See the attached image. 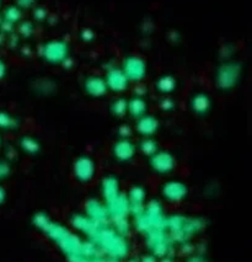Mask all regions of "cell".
<instances>
[{
	"mask_svg": "<svg viewBox=\"0 0 252 262\" xmlns=\"http://www.w3.org/2000/svg\"><path fill=\"white\" fill-rule=\"evenodd\" d=\"M0 145H2V136H0Z\"/></svg>",
	"mask_w": 252,
	"mask_h": 262,
	"instance_id": "obj_38",
	"label": "cell"
},
{
	"mask_svg": "<svg viewBox=\"0 0 252 262\" xmlns=\"http://www.w3.org/2000/svg\"><path fill=\"white\" fill-rule=\"evenodd\" d=\"M136 151L135 144L129 138H121L113 144L112 153L118 161H129L134 158Z\"/></svg>",
	"mask_w": 252,
	"mask_h": 262,
	"instance_id": "obj_13",
	"label": "cell"
},
{
	"mask_svg": "<svg viewBox=\"0 0 252 262\" xmlns=\"http://www.w3.org/2000/svg\"><path fill=\"white\" fill-rule=\"evenodd\" d=\"M118 133H120L121 138H129L130 135H132V128H130L128 124H124V126L120 127Z\"/></svg>",
	"mask_w": 252,
	"mask_h": 262,
	"instance_id": "obj_29",
	"label": "cell"
},
{
	"mask_svg": "<svg viewBox=\"0 0 252 262\" xmlns=\"http://www.w3.org/2000/svg\"><path fill=\"white\" fill-rule=\"evenodd\" d=\"M242 68L238 62H229L223 63L218 68L217 74H215V81H217L218 88L220 90H232L236 86L241 78Z\"/></svg>",
	"mask_w": 252,
	"mask_h": 262,
	"instance_id": "obj_3",
	"label": "cell"
},
{
	"mask_svg": "<svg viewBox=\"0 0 252 262\" xmlns=\"http://www.w3.org/2000/svg\"><path fill=\"white\" fill-rule=\"evenodd\" d=\"M129 83H141L147 77L148 66L144 58L138 54H129L123 59L121 67Z\"/></svg>",
	"mask_w": 252,
	"mask_h": 262,
	"instance_id": "obj_5",
	"label": "cell"
},
{
	"mask_svg": "<svg viewBox=\"0 0 252 262\" xmlns=\"http://www.w3.org/2000/svg\"><path fill=\"white\" fill-rule=\"evenodd\" d=\"M176 85H177V83H176V79L172 75H163V77L157 79L156 89L159 93L168 95V94L175 91Z\"/></svg>",
	"mask_w": 252,
	"mask_h": 262,
	"instance_id": "obj_19",
	"label": "cell"
},
{
	"mask_svg": "<svg viewBox=\"0 0 252 262\" xmlns=\"http://www.w3.org/2000/svg\"><path fill=\"white\" fill-rule=\"evenodd\" d=\"M96 172L95 161L87 155H81L73 163V173L80 182H89Z\"/></svg>",
	"mask_w": 252,
	"mask_h": 262,
	"instance_id": "obj_6",
	"label": "cell"
},
{
	"mask_svg": "<svg viewBox=\"0 0 252 262\" xmlns=\"http://www.w3.org/2000/svg\"><path fill=\"white\" fill-rule=\"evenodd\" d=\"M7 72H8L7 64H5L4 60L0 58V80L5 78V75H7Z\"/></svg>",
	"mask_w": 252,
	"mask_h": 262,
	"instance_id": "obj_33",
	"label": "cell"
},
{
	"mask_svg": "<svg viewBox=\"0 0 252 262\" xmlns=\"http://www.w3.org/2000/svg\"><path fill=\"white\" fill-rule=\"evenodd\" d=\"M149 163H150L151 169H153L154 171L157 173H162V175L171 172L176 166V160L174 155L169 153V151L157 150L155 154L151 155Z\"/></svg>",
	"mask_w": 252,
	"mask_h": 262,
	"instance_id": "obj_7",
	"label": "cell"
},
{
	"mask_svg": "<svg viewBox=\"0 0 252 262\" xmlns=\"http://www.w3.org/2000/svg\"><path fill=\"white\" fill-rule=\"evenodd\" d=\"M11 172L10 164L7 160H0V180L7 179Z\"/></svg>",
	"mask_w": 252,
	"mask_h": 262,
	"instance_id": "obj_25",
	"label": "cell"
},
{
	"mask_svg": "<svg viewBox=\"0 0 252 262\" xmlns=\"http://www.w3.org/2000/svg\"><path fill=\"white\" fill-rule=\"evenodd\" d=\"M159 105L160 107H162V110H165V111H170V110L175 107L174 100L170 99V97H164V99L160 100Z\"/></svg>",
	"mask_w": 252,
	"mask_h": 262,
	"instance_id": "obj_26",
	"label": "cell"
},
{
	"mask_svg": "<svg viewBox=\"0 0 252 262\" xmlns=\"http://www.w3.org/2000/svg\"><path fill=\"white\" fill-rule=\"evenodd\" d=\"M159 129V121L150 115H144L136 121V132L143 137L154 136Z\"/></svg>",
	"mask_w": 252,
	"mask_h": 262,
	"instance_id": "obj_15",
	"label": "cell"
},
{
	"mask_svg": "<svg viewBox=\"0 0 252 262\" xmlns=\"http://www.w3.org/2000/svg\"><path fill=\"white\" fill-rule=\"evenodd\" d=\"M15 3H16V7L22 10V9L33 8V5L36 4V0H15Z\"/></svg>",
	"mask_w": 252,
	"mask_h": 262,
	"instance_id": "obj_28",
	"label": "cell"
},
{
	"mask_svg": "<svg viewBox=\"0 0 252 262\" xmlns=\"http://www.w3.org/2000/svg\"><path fill=\"white\" fill-rule=\"evenodd\" d=\"M130 262H138V261H135V260H132Z\"/></svg>",
	"mask_w": 252,
	"mask_h": 262,
	"instance_id": "obj_39",
	"label": "cell"
},
{
	"mask_svg": "<svg viewBox=\"0 0 252 262\" xmlns=\"http://www.w3.org/2000/svg\"><path fill=\"white\" fill-rule=\"evenodd\" d=\"M138 85H135V89H134V93H135V96H139V97H144L145 94L148 93V89L147 86H144V85L136 83Z\"/></svg>",
	"mask_w": 252,
	"mask_h": 262,
	"instance_id": "obj_31",
	"label": "cell"
},
{
	"mask_svg": "<svg viewBox=\"0 0 252 262\" xmlns=\"http://www.w3.org/2000/svg\"><path fill=\"white\" fill-rule=\"evenodd\" d=\"M33 15H35V19L42 21L47 17V11H45L43 8H36L35 10H33Z\"/></svg>",
	"mask_w": 252,
	"mask_h": 262,
	"instance_id": "obj_30",
	"label": "cell"
},
{
	"mask_svg": "<svg viewBox=\"0 0 252 262\" xmlns=\"http://www.w3.org/2000/svg\"><path fill=\"white\" fill-rule=\"evenodd\" d=\"M20 145L22 150L29 154H37L39 151V143L35 138H32V137H22L20 141Z\"/></svg>",
	"mask_w": 252,
	"mask_h": 262,
	"instance_id": "obj_23",
	"label": "cell"
},
{
	"mask_svg": "<svg viewBox=\"0 0 252 262\" xmlns=\"http://www.w3.org/2000/svg\"><path fill=\"white\" fill-rule=\"evenodd\" d=\"M101 192L106 203L110 202L111 200H113L114 197H117L118 194L121 193L120 182H118L116 176H106V178L102 180Z\"/></svg>",
	"mask_w": 252,
	"mask_h": 262,
	"instance_id": "obj_16",
	"label": "cell"
},
{
	"mask_svg": "<svg viewBox=\"0 0 252 262\" xmlns=\"http://www.w3.org/2000/svg\"><path fill=\"white\" fill-rule=\"evenodd\" d=\"M105 81L107 84L108 90L114 91V93H123L129 86V80L122 69L118 67H111L110 69H107Z\"/></svg>",
	"mask_w": 252,
	"mask_h": 262,
	"instance_id": "obj_9",
	"label": "cell"
},
{
	"mask_svg": "<svg viewBox=\"0 0 252 262\" xmlns=\"http://www.w3.org/2000/svg\"><path fill=\"white\" fill-rule=\"evenodd\" d=\"M81 38L84 39V41L86 42H90L93 41L94 38H95V33H94L91 30L86 29V30H83V32H81Z\"/></svg>",
	"mask_w": 252,
	"mask_h": 262,
	"instance_id": "obj_32",
	"label": "cell"
},
{
	"mask_svg": "<svg viewBox=\"0 0 252 262\" xmlns=\"http://www.w3.org/2000/svg\"><path fill=\"white\" fill-rule=\"evenodd\" d=\"M90 243L113 258L123 257L128 251L126 237L118 234L110 224H96L89 234Z\"/></svg>",
	"mask_w": 252,
	"mask_h": 262,
	"instance_id": "obj_2",
	"label": "cell"
},
{
	"mask_svg": "<svg viewBox=\"0 0 252 262\" xmlns=\"http://www.w3.org/2000/svg\"><path fill=\"white\" fill-rule=\"evenodd\" d=\"M2 5H3V0H0V9H2Z\"/></svg>",
	"mask_w": 252,
	"mask_h": 262,
	"instance_id": "obj_37",
	"label": "cell"
},
{
	"mask_svg": "<svg viewBox=\"0 0 252 262\" xmlns=\"http://www.w3.org/2000/svg\"><path fill=\"white\" fill-rule=\"evenodd\" d=\"M22 16V11L20 8H17L16 5H10L4 10V15H3V20L7 21V23L15 25L16 23H19Z\"/></svg>",
	"mask_w": 252,
	"mask_h": 262,
	"instance_id": "obj_21",
	"label": "cell"
},
{
	"mask_svg": "<svg viewBox=\"0 0 252 262\" xmlns=\"http://www.w3.org/2000/svg\"><path fill=\"white\" fill-rule=\"evenodd\" d=\"M211 99L204 93H197L191 97V110L198 116H204L205 114H208V111L211 110Z\"/></svg>",
	"mask_w": 252,
	"mask_h": 262,
	"instance_id": "obj_17",
	"label": "cell"
},
{
	"mask_svg": "<svg viewBox=\"0 0 252 262\" xmlns=\"http://www.w3.org/2000/svg\"><path fill=\"white\" fill-rule=\"evenodd\" d=\"M128 111V101L123 97H118L111 103V112L116 117H123Z\"/></svg>",
	"mask_w": 252,
	"mask_h": 262,
	"instance_id": "obj_22",
	"label": "cell"
},
{
	"mask_svg": "<svg viewBox=\"0 0 252 262\" xmlns=\"http://www.w3.org/2000/svg\"><path fill=\"white\" fill-rule=\"evenodd\" d=\"M139 150H141L144 155L150 158L151 155L155 154L156 151L159 150L157 142L155 139L151 138V137H144L141 141V143H139Z\"/></svg>",
	"mask_w": 252,
	"mask_h": 262,
	"instance_id": "obj_20",
	"label": "cell"
},
{
	"mask_svg": "<svg viewBox=\"0 0 252 262\" xmlns=\"http://www.w3.org/2000/svg\"><path fill=\"white\" fill-rule=\"evenodd\" d=\"M39 54L47 63L62 64L69 57V46L63 39H51L41 46Z\"/></svg>",
	"mask_w": 252,
	"mask_h": 262,
	"instance_id": "obj_4",
	"label": "cell"
},
{
	"mask_svg": "<svg viewBox=\"0 0 252 262\" xmlns=\"http://www.w3.org/2000/svg\"><path fill=\"white\" fill-rule=\"evenodd\" d=\"M147 101L144 100V97L134 96L128 101V111L132 117H135L138 120L142 116L147 115Z\"/></svg>",
	"mask_w": 252,
	"mask_h": 262,
	"instance_id": "obj_18",
	"label": "cell"
},
{
	"mask_svg": "<svg viewBox=\"0 0 252 262\" xmlns=\"http://www.w3.org/2000/svg\"><path fill=\"white\" fill-rule=\"evenodd\" d=\"M188 188L186 184L177 181V180H172L168 181L163 185L162 193L164 199L170 201V202H180L187 196Z\"/></svg>",
	"mask_w": 252,
	"mask_h": 262,
	"instance_id": "obj_11",
	"label": "cell"
},
{
	"mask_svg": "<svg viewBox=\"0 0 252 262\" xmlns=\"http://www.w3.org/2000/svg\"><path fill=\"white\" fill-rule=\"evenodd\" d=\"M84 90L87 95L93 97H102L107 94L108 88L105 78L100 75H89L84 81Z\"/></svg>",
	"mask_w": 252,
	"mask_h": 262,
	"instance_id": "obj_14",
	"label": "cell"
},
{
	"mask_svg": "<svg viewBox=\"0 0 252 262\" xmlns=\"http://www.w3.org/2000/svg\"><path fill=\"white\" fill-rule=\"evenodd\" d=\"M85 215L99 224H108V222H110L106 205L97 200L87 201L86 205H85Z\"/></svg>",
	"mask_w": 252,
	"mask_h": 262,
	"instance_id": "obj_12",
	"label": "cell"
},
{
	"mask_svg": "<svg viewBox=\"0 0 252 262\" xmlns=\"http://www.w3.org/2000/svg\"><path fill=\"white\" fill-rule=\"evenodd\" d=\"M147 242L149 248L156 255H165L170 248V237L166 229H154L147 233Z\"/></svg>",
	"mask_w": 252,
	"mask_h": 262,
	"instance_id": "obj_8",
	"label": "cell"
},
{
	"mask_svg": "<svg viewBox=\"0 0 252 262\" xmlns=\"http://www.w3.org/2000/svg\"><path fill=\"white\" fill-rule=\"evenodd\" d=\"M33 223L38 229L43 230L54 243L58 244V246L71 260H75L78 257H83V242L78 236L73 235L66 228L58 223H54L43 213H38L33 217Z\"/></svg>",
	"mask_w": 252,
	"mask_h": 262,
	"instance_id": "obj_1",
	"label": "cell"
},
{
	"mask_svg": "<svg viewBox=\"0 0 252 262\" xmlns=\"http://www.w3.org/2000/svg\"><path fill=\"white\" fill-rule=\"evenodd\" d=\"M3 41H4V35H3V32L0 31V45L3 43Z\"/></svg>",
	"mask_w": 252,
	"mask_h": 262,
	"instance_id": "obj_36",
	"label": "cell"
},
{
	"mask_svg": "<svg viewBox=\"0 0 252 262\" xmlns=\"http://www.w3.org/2000/svg\"><path fill=\"white\" fill-rule=\"evenodd\" d=\"M17 120L11 116L9 112L5 111H0V129H7V130H11L17 128Z\"/></svg>",
	"mask_w": 252,
	"mask_h": 262,
	"instance_id": "obj_24",
	"label": "cell"
},
{
	"mask_svg": "<svg viewBox=\"0 0 252 262\" xmlns=\"http://www.w3.org/2000/svg\"><path fill=\"white\" fill-rule=\"evenodd\" d=\"M143 262H155V260H154V257H150V256H149V257H145Z\"/></svg>",
	"mask_w": 252,
	"mask_h": 262,
	"instance_id": "obj_35",
	"label": "cell"
},
{
	"mask_svg": "<svg viewBox=\"0 0 252 262\" xmlns=\"http://www.w3.org/2000/svg\"><path fill=\"white\" fill-rule=\"evenodd\" d=\"M33 32V26L31 23H29V21H26V23H22L20 25V33L22 36H27L29 37L30 35Z\"/></svg>",
	"mask_w": 252,
	"mask_h": 262,
	"instance_id": "obj_27",
	"label": "cell"
},
{
	"mask_svg": "<svg viewBox=\"0 0 252 262\" xmlns=\"http://www.w3.org/2000/svg\"><path fill=\"white\" fill-rule=\"evenodd\" d=\"M106 208H107L110 221L118 218H128V214L130 213V203L128 197L120 193L113 200H111L110 202L106 203Z\"/></svg>",
	"mask_w": 252,
	"mask_h": 262,
	"instance_id": "obj_10",
	"label": "cell"
},
{
	"mask_svg": "<svg viewBox=\"0 0 252 262\" xmlns=\"http://www.w3.org/2000/svg\"><path fill=\"white\" fill-rule=\"evenodd\" d=\"M5 197H7V193H5V190L2 187V186H0V205H3V203H4Z\"/></svg>",
	"mask_w": 252,
	"mask_h": 262,
	"instance_id": "obj_34",
	"label": "cell"
}]
</instances>
